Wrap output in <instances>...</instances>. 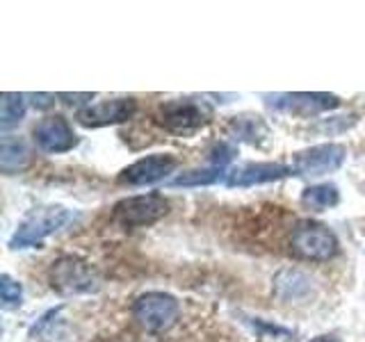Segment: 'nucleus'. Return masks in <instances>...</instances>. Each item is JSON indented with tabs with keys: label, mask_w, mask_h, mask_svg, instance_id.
Segmentation results:
<instances>
[{
	"label": "nucleus",
	"mask_w": 365,
	"mask_h": 342,
	"mask_svg": "<svg viewBox=\"0 0 365 342\" xmlns=\"http://www.w3.org/2000/svg\"><path fill=\"white\" fill-rule=\"evenodd\" d=\"M338 237L329 226L304 219L292 228L290 251L302 260L327 262L338 254Z\"/></svg>",
	"instance_id": "1"
},
{
	"label": "nucleus",
	"mask_w": 365,
	"mask_h": 342,
	"mask_svg": "<svg viewBox=\"0 0 365 342\" xmlns=\"http://www.w3.org/2000/svg\"><path fill=\"white\" fill-rule=\"evenodd\" d=\"M155 119L165 130L180 135V137H190L212 121V110L205 105L203 100L180 98V100L163 103L155 114Z\"/></svg>",
	"instance_id": "2"
},
{
	"label": "nucleus",
	"mask_w": 365,
	"mask_h": 342,
	"mask_svg": "<svg viewBox=\"0 0 365 342\" xmlns=\"http://www.w3.org/2000/svg\"><path fill=\"white\" fill-rule=\"evenodd\" d=\"M51 285L66 296H73V294H89V292H96L101 279L96 269L89 265V262L80 260L76 256H62L57 258L53 265H51Z\"/></svg>",
	"instance_id": "3"
},
{
	"label": "nucleus",
	"mask_w": 365,
	"mask_h": 342,
	"mask_svg": "<svg viewBox=\"0 0 365 342\" xmlns=\"http://www.w3.org/2000/svg\"><path fill=\"white\" fill-rule=\"evenodd\" d=\"M66 222H71V212L62 208V205L41 208L23 219V224L16 228V233L11 235L9 247L11 249H28L34 244H41L48 235L60 231Z\"/></svg>",
	"instance_id": "4"
},
{
	"label": "nucleus",
	"mask_w": 365,
	"mask_h": 342,
	"mask_svg": "<svg viewBox=\"0 0 365 342\" xmlns=\"http://www.w3.org/2000/svg\"><path fill=\"white\" fill-rule=\"evenodd\" d=\"M169 208L171 205L163 194L151 192V194H140V197L121 199L112 208V217L123 228H142L160 222L169 212Z\"/></svg>",
	"instance_id": "5"
},
{
	"label": "nucleus",
	"mask_w": 365,
	"mask_h": 342,
	"mask_svg": "<svg viewBox=\"0 0 365 342\" xmlns=\"http://www.w3.org/2000/svg\"><path fill=\"white\" fill-rule=\"evenodd\" d=\"M133 315L146 331H167L178 322L180 306L167 292H146L135 299Z\"/></svg>",
	"instance_id": "6"
},
{
	"label": "nucleus",
	"mask_w": 365,
	"mask_h": 342,
	"mask_svg": "<svg viewBox=\"0 0 365 342\" xmlns=\"http://www.w3.org/2000/svg\"><path fill=\"white\" fill-rule=\"evenodd\" d=\"M347 157V148L342 144H319L304 148V151L294 153L292 157V171L294 176H308V178H317L331 174L342 167Z\"/></svg>",
	"instance_id": "7"
},
{
	"label": "nucleus",
	"mask_w": 365,
	"mask_h": 342,
	"mask_svg": "<svg viewBox=\"0 0 365 342\" xmlns=\"http://www.w3.org/2000/svg\"><path fill=\"white\" fill-rule=\"evenodd\" d=\"M178 167V160L171 153H153L135 160L133 165L119 171L117 180L121 185L128 187H142V185H153V182L167 178L169 174H174Z\"/></svg>",
	"instance_id": "8"
},
{
	"label": "nucleus",
	"mask_w": 365,
	"mask_h": 342,
	"mask_svg": "<svg viewBox=\"0 0 365 342\" xmlns=\"http://www.w3.org/2000/svg\"><path fill=\"white\" fill-rule=\"evenodd\" d=\"M267 105L288 112L299 114V117H313V114L336 110L340 105V98L334 94H324V91H294V94H265Z\"/></svg>",
	"instance_id": "9"
},
{
	"label": "nucleus",
	"mask_w": 365,
	"mask_h": 342,
	"mask_svg": "<svg viewBox=\"0 0 365 342\" xmlns=\"http://www.w3.org/2000/svg\"><path fill=\"white\" fill-rule=\"evenodd\" d=\"M137 112L135 98H112L101 100L96 105H87L85 110L78 112V123H83L85 128H103V125H114L128 121Z\"/></svg>",
	"instance_id": "10"
},
{
	"label": "nucleus",
	"mask_w": 365,
	"mask_h": 342,
	"mask_svg": "<svg viewBox=\"0 0 365 342\" xmlns=\"http://www.w3.org/2000/svg\"><path fill=\"white\" fill-rule=\"evenodd\" d=\"M34 142L46 153H66L78 144V137L62 114H53L34 125Z\"/></svg>",
	"instance_id": "11"
},
{
	"label": "nucleus",
	"mask_w": 365,
	"mask_h": 342,
	"mask_svg": "<svg viewBox=\"0 0 365 342\" xmlns=\"http://www.w3.org/2000/svg\"><path fill=\"white\" fill-rule=\"evenodd\" d=\"M294 176L292 167L281 165V162H247L233 167L226 174V185L228 187H254V185H265V182H274L281 178Z\"/></svg>",
	"instance_id": "12"
},
{
	"label": "nucleus",
	"mask_w": 365,
	"mask_h": 342,
	"mask_svg": "<svg viewBox=\"0 0 365 342\" xmlns=\"http://www.w3.org/2000/svg\"><path fill=\"white\" fill-rule=\"evenodd\" d=\"M30 162V148L28 144L14 135H5L0 142V169L5 174H16V171L26 169Z\"/></svg>",
	"instance_id": "13"
},
{
	"label": "nucleus",
	"mask_w": 365,
	"mask_h": 342,
	"mask_svg": "<svg viewBox=\"0 0 365 342\" xmlns=\"http://www.w3.org/2000/svg\"><path fill=\"white\" fill-rule=\"evenodd\" d=\"M274 290L281 299H302L304 294L311 292V281L297 269H283L274 279Z\"/></svg>",
	"instance_id": "14"
},
{
	"label": "nucleus",
	"mask_w": 365,
	"mask_h": 342,
	"mask_svg": "<svg viewBox=\"0 0 365 342\" xmlns=\"http://www.w3.org/2000/svg\"><path fill=\"white\" fill-rule=\"evenodd\" d=\"M338 201H340V192L336 185H329V182H324V185H311L302 194V203L306 208L317 212L334 208V205H338Z\"/></svg>",
	"instance_id": "15"
},
{
	"label": "nucleus",
	"mask_w": 365,
	"mask_h": 342,
	"mask_svg": "<svg viewBox=\"0 0 365 342\" xmlns=\"http://www.w3.org/2000/svg\"><path fill=\"white\" fill-rule=\"evenodd\" d=\"M23 117H26V96L5 91L3 100H0V128H14V125L21 123Z\"/></svg>",
	"instance_id": "16"
},
{
	"label": "nucleus",
	"mask_w": 365,
	"mask_h": 342,
	"mask_svg": "<svg viewBox=\"0 0 365 342\" xmlns=\"http://www.w3.org/2000/svg\"><path fill=\"white\" fill-rule=\"evenodd\" d=\"M224 176V167H205V169H192V171H182L180 176L171 180L174 187H199V185H212V182L222 180Z\"/></svg>",
	"instance_id": "17"
},
{
	"label": "nucleus",
	"mask_w": 365,
	"mask_h": 342,
	"mask_svg": "<svg viewBox=\"0 0 365 342\" xmlns=\"http://www.w3.org/2000/svg\"><path fill=\"white\" fill-rule=\"evenodd\" d=\"M0 296H3L5 308H16L21 304V299H23L21 283H16L11 276L3 274V276H0Z\"/></svg>",
	"instance_id": "18"
},
{
	"label": "nucleus",
	"mask_w": 365,
	"mask_h": 342,
	"mask_svg": "<svg viewBox=\"0 0 365 342\" xmlns=\"http://www.w3.org/2000/svg\"><path fill=\"white\" fill-rule=\"evenodd\" d=\"M28 98H32V105H34V108H39V110L51 108V105H53V100H55V96H51V94H30Z\"/></svg>",
	"instance_id": "19"
},
{
	"label": "nucleus",
	"mask_w": 365,
	"mask_h": 342,
	"mask_svg": "<svg viewBox=\"0 0 365 342\" xmlns=\"http://www.w3.org/2000/svg\"><path fill=\"white\" fill-rule=\"evenodd\" d=\"M60 98H62L64 103H68V105H73V103L91 100V98H94V94H60Z\"/></svg>",
	"instance_id": "20"
},
{
	"label": "nucleus",
	"mask_w": 365,
	"mask_h": 342,
	"mask_svg": "<svg viewBox=\"0 0 365 342\" xmlns=\"http://www.w3.org/2000/svg\"><path fill=\"white\" fill-rule=\"evenodd\" d=\"M308 342H340V338H336V336H317V338L308 340Z\"/></svg>",
	"instance_id": "21"
}]
</instances>
